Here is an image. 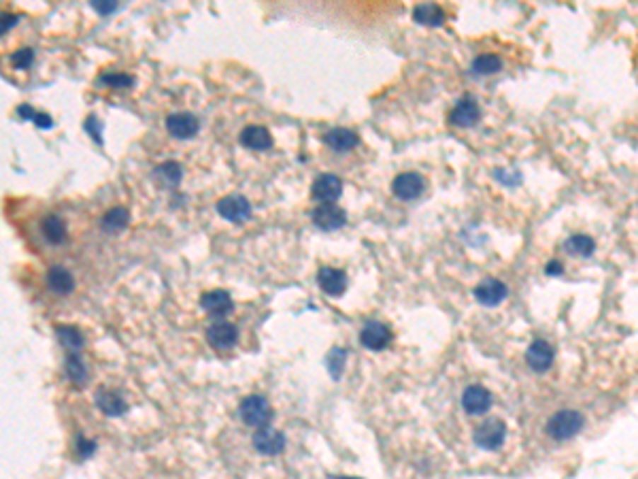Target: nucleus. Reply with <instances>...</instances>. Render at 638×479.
I'll list each match as a JSON object with an SVG mask.
<instances>
[{
	"label": "nucleus",
	"instance_id": "1",
	"mask_svg": "<svg viewBox=\"0 0 638 479\" xmlns=\"http://www.w3.org/2000/svg\"><path fill=\"white\" fill-rule=\"evenodd\" d=\"M583 428V415L574 409H562L547 422V434L555 441H568Z\"/></svg>",
	"mask_w": 638,
	"mask_h": 479
},
{
	"label": "nucleus",
	"instance_id": "2",
	"mask_svg": "<svg viewBox=\"0 0 638 479\" xmlns=\"http://www.w3.org/2000/svg\"><path fill=\"white\" fill-rule=\"evenodd\" d=\"M238 415H240V420H243L247 426H253V428H266L268 422L272 420V409H270V403H268L264 396L251 394V396H247V398L240 400Z\"/></svg>",
	"mask_w": 638,
	"mask_h": 479
},
{
	"label": "nucleus",
	"instance_id": "3",
	"mask_svg": "<svg viewBox=\"0 0 638 479\" xmlns=\"http://www.w3.org/2000/svg\"><path fill=\"white\" fill-rule=\"evenodd\" d=\"M504 439H506V426H504V422L498 420V417L485 420V422L479 424L477 430H475V443H477L481 449L496 451V449H500V445L504 443Z\"/></svg>",
	"mask_w": 638,
	"mask_h": 479
},
{
	"label": "nucleus",
	"instance_id": "4",
	"mask_svg": "<svg viewBox=\"0 0 638 479\" xmlns=\"http://www.w3.org/2000/svg\"><path fill=\"white\" fill-rule=\"evenodd\" d=\"M311 194H313L315 200L324 202V204H330V202H335L343 194V181L337 175H330V173L328 175H319L313 181Z\"/></svg>",
	"mask_w": 638,
	"mask_h": 479
},
{
	"label": "nucleus",
	"instance_id": "5",
	"mask_svg": "<svg viewBox=\"0 0 638 479\" xmlns=\"http://www.w3.org/2000/svg\"><path fill=\"white\" fill-rule=\"evenodd\" d=\"M479 120H481V109H479L477 100L470 98V96L460 98L456 103V107L451 109V113H449V122L458 128H470Z\"/></svg>",
	"mask_w": 638,
	"mask_h": 479
},
{
	"label": "nucleus",
	"instance_id": "6",
	"mask_svg": "<svg viewBox=\"0 0 638 479\" xmlns=\"http://www.w3.org/2000/svg\"><path fill=\"white\" fill-rule=\"evenodd\" d=\"M424 187H426V181L417 173H400L392 181V190L400 200H415L417 196H422Z\"/></svg>",
	"mask_w": 638,
	"mask_h": 479
},
{
	"label": "nucleus",
	"instance_id": "7",
	"mask_svg": "<svg viewBox=\"0 0 638 479\" xmlns=\"http://www.w3.org/2000/svg\"><path fill=\"white\" fill-rule=\"evenodd\" d=\"M360 341H362L364 347H369L373 352H379V350H385L390 345L392 333L383 322H366L362 333H360Z\"/></svg>",
	"mask_w": 638,
	"mask_h": 479
},
{
	"label": "nucleus",
	"instance_id": "8",
	"mask_svg": "<svg viewBox=\"0 0 638 479\" xmlns=\"http://www.w3.org/2000/svg\"><path fill=\"white\" fill-rule=\"evenodd\" d=\"M317 284L328 296H341L347 290V275L335 267H322L317 273Z\"/></svg>",
	"mask_w": 638,
	"mask_h": 479
},
{
	"label": "nucleus",
	"instance_id": "9",
	"mask_svg": "<svg viewBox=\"0 0 638 479\" xmlns=\"http://www.w3.org/2000/svg\"><path fill=\"white\" fill-rule=\"evenodd\" d=\"M462 407L472 413V415H481L485 411H489L492 407V394L487 388L475 383V386H468L462 394Z\"/></svg>",
	"mask_w": 638,
	"mask_h": 479
},
{
	"label": "nucleus",
	"instance_id": "10",
	"mask_svg": "<svg viewBox=\"0 0 638 479\" xmlns=\"http://www.w3.org/2000/svg\"><path fill=\"white\" fill-rule=\"evenodd\" d=\"M253 447L264 456H277L285 449V437H283V432L266 426L253 434Z\"/></svg>",
	"mask_w": 638,
	"mask_h": 479
},
{
	"label": "nucleus",
	"instance_id": "11",
	"mask_svg": "<svg viewBox=\"0 0 638 479\" xmlns=\"http://www.w3.org/2000/svg\"><path fill=\"white\" fill-rule=\"evenodd\" d=\"M217 211L221 217H226L230 221H243L251 215V204L247 198H243L238 194H230L217 202Z\"/></svg>",
	"mask_w": 638,
	"mask_h": 479
},
{
	"label": "nucleus",
	"instance_id": "12",
	"mask_svg": "<svg viewBox=\"0 0 638 479\" xmlns=\"http://www.w3.org/2000/svg\"><path fill=\"white\" fill-rule=\"evenodd\" d=\"M553 347L547 343V341H543V339H536L530 347H528V352H526V360H528V367L532 369V371H536V373H545V371H549L551 369V364H553Z\"/></svg>",
	"mask_w": 638,
	"mask_h": 479
},
{
	"label": "nucleus",
	"instance_id": "13",
	"mask_svg": "<svg viewBox=\"0 0 638 479\" xmlns=\"http://www.w3.org/2000/svg\"><path fill=\"white\" fill-rule=\"evenodd\" d=\"M166 128L175 139H192L198 132L200 124H198L196 115L181 111V113H173L166 117Z\"/></svg>",
	"mask_w": 638,
	"mask_h": 479
},
{
	"label": "nucleus",
	"instance_id": "14",
	"mask_svg": "<svg viewBox=\"0 0 638 479\" xmlns=\"http://www.w3.org/2000/svg\"><path fill=\"white\" fill-rule=\"evenodd\" d=\"M506 286L500 282V279H494V277H489V279H485V282H481L477 288H475V299L481 303V305H485V307H496V305H500L504 299H506Z\"/></svg>",
	"mask_w": 638,
	"mask_h": 479
},
{
	"label": "nucleus",
	"instance_id": "15",
	"mask_svg": "<svg viewBox=\"0 0 638 479\" xmlns=\"http://www.w3.org/2000/svg\"><path fill=\"white\" fill-rule=\"evenodd\" d=\"M311 217H313V224L317 228H322V230H337V228H341L347 221L345 211L341 207H335V204L317 207Z\"/></svg>",
	"mask_w": 638,
	"mask_h": 479
},
{
	"label": "nucleus",
	"instance_id": "16",
	"mask_svg": "<svg viewBox=\"0 0 638 479\" xmlns=\"http://www.w3.org/2000/svg\"><path fill=\"white\" fill-rule=\"evenodd\" d=\"M207 341L217 350H230L238 341V330H236V326H232L228 322H217V324L209 326Z\"/></svg>",
	"mask_w": 638,
	"mask_h": 479
},
{
	"label": "nucleus",
	"instance_id": "17",
	"mask_svg": "<svg viewBox=\"0 0 638 479\" xmlns=\"http://www.w3.org/2000/svg\"><path fill=\"white\" fill-rule=\"evenodd\" d=\"M200 307L209 313V316H215V318H221V316H228L232 311V299L226 290H211V292H204L202 299H200Z\"/></svg>",
	"mask_w": 638,
	"mask_h": 479
},
{
	"label": "nucleus",
	"instance_id": "18",
	"mask_svg": "<svg viewBox=\"0 0 638 479\" xmlns=\"http://www.w3.org/2000/svg\"><path fill=\"white\" fill-rule=\"evenodd\" d=\"M96 405H98V409L105 415H113V417H117V415H122V413L128 411V403L122 396V392H117V390L100 388L98 394H96Z\"/></svg>",
	"mask_w": 638,
	"mask_h": 479
},
{
	"label": "nucleus",
	"instance_id": "19",
	"mask_svg": "<svg viewBox=\"0 0 638 479\" xmlns=\"http://www.w3.org/2000/svg\"><path fill=\"white\" fill-rule=\"evenodd\" d=\"M240 143H243L247 149L264 151V149L272 147V137H270V132H268L264 126H247V128L240 132Z\"/></svg>",
	"mask_w": 638,
	"mask_h": 479
},
{
	"label": "nucleus",
	"instance_id": "20",
	"mask_svg": "<svg viewBox=\"0 0 638 479\" xmlns=\"http://www.w3.org/2000/svg\"><path fill=\"white\" fill-rule=\"evenodd\" d=\"M413 18H415L417 24H424V26H443L445 20H447L445 11L439 5H432V3L417 5L413 9Z\"/></svg>",
	"mask_w": 638,
	"mask_h": 479
},
{
	"label": "nucleus",
	"instance_id": "21",
	"mask_svg": "<svg viewBox=\"0 0 638 479\" xmlns=\"http://www.w3.org/2000/svg\"><path fill=\"white\" fill-rule=\"evenodd\" d=\"M324 141L337 151H347V149H354L360 143V137L349 128H335L324 137Z\"/></svg>",
	"mask_w": 638,
	"mask_h": 479
},
{
	"label": "nucleus",
	"instance_id": "22",
	"mask_svg": "<svg viewBox=\"0 0 638 479\" xmlns=\"http://www.w3.org/2000/svg\"><path fill=\"white\" fill-rule=\"evenodd\" d=\"M47 284L50 288L56 292V294H71L73 288H75V279L73 275L62 269V267H52L50 273H47Z\"/></svg>",
	"mask_w": 638,
	"mask_h": 479
},
{
	"label": "nucleus",
	"instance_id": "23",
	"mask_svg": "<svg viewBox=\"0 0 638 479\" xmlns=\"http://www.w3.org/2000/svg\"><path fill=\"white\" fill-rule=\"evenodd\" d=\"M566 252L576 258H589L596 252V243L587 234H572L566 241Z\"/></svg>",
	"mask_w": 638,
	"mask_h": 479
},
{
	"label": "nucleus",
	"instance_id": "24",
	"mask_svg": "<svg viewBox=\"0 0 638 479\" xmlns=\"http://www.w3.org/2000/svg\"><path fill=\"white\" fill-rule=\"evenodd\" d=\"M128 221H130L128 209H126V207H113V209H109V211L105 213V217H103V228H105L107 232H120V230H124V228L128 226Z\"/></svg>",
	"mask_w": 638,
	"mask_h": 479
},
{
	"label": "nucleus",
	"instance_id": "25",
	"mask_svg": "<svg viewBox=\"0 0 638 479\" xmlns=\"http://www.w3.org/2000/svg\"><path fill=\"white\" fill-rule=\"evenodd\" d=\"M43 234H45V238H47L52 246L64 243V238H66L64 221L58 215H47L45 221H43Z\"/></svg>",
	"mask_w": 638,
	"mask_h": 479
},
{
	"label": "nucleus",
	"instance_id": "26",
	"mask_svg": "<svg viewBox=\"0 0 638 479\" xmlns=\"http://www.w3.org/2000/svg\"><path fill=\"white\" fill-rule=\"evenodd\" d=\"M502 69V60L496 54H481L472 62V73L483 77V75H494Z\"/></svg>",
	"mask_w": 638,
	"mask_h": 479
},
{
	"label": "nucleus",
	"instance_id": "27",
	"mask_svg": "<svg viewBox=\"0 0 638 479\" xmlns=\"http://www.w3.org/2000/svg\"><path fill=\"white\" fill-rule=\"evenodd\" d=\"M64 371H66V377L77 383V386H83L88 381V369L83 364V360L77 356V354H69L66 358V364H64Z\"/></svg>",
	"mask_w": 638,
	"mask_h": 479
},
{
	"label": "nucleus",
	"instance_id": "28",
	"mask_svg": "<svg viewBox=\"0 0 638 479\" xmlns=\"http://www.w3.org/2000/svg\"><path fill=\"white\" fill-rule=\"evenodd\" d=\"M58 339L66 350H81L83 347V335L75 328V326H60L58 330Z\"/></svg>",
	"mask_w": 638,
	"mask_h": 479
},
{
	"label": "nucleus",
	"instance_id": "29",
	"mask_svg": "<svg viewBox=\"0 0 638 479\" xmlns=\"http://www.w3.org/2000/svg\"><path fill=\"white\" fill-rule=\"evenodd\" d=\"M156 173H158L164 181H168L170 185H177V183L181 181V166H179L177 162H166V164L158 166Z\"/></svg>",
	"mask_w": 638,
	"mask_h": 479
},
{
	"label": "nucleus",
	"instance_id": "30",
	"mask_svg": "<svg viewBox=\"0 0 638 479\" xmlns=\"http://www.w3.org/2000/svg\"><path fill=\"white\" fill-rule=\"evenodd\" d=\"M345 358H347V354H345V350H332V354H330V373H332V377H341V371H343V367H345Z\"/></svg>",
	"mask_w": 638,
	"mask_h": 479
},
{
	"label": "nucleus",
	"instance_id": "31",
	"mask_svg": "<svg viewBox=\"0 0 638 479\" xmlns=\"http://www.w3.org/2000/svg\"><path fill=\"white\" fill-rule=\"evenodd\" d=\"M100 81L115 90H126L128 86H132V77H128V75H103Z\"/></svg>",
	"mask_w": 638,
	"mask_h": 479
},
{
	"label": "nucleus",
	"instance_id": "32",
	"mask_svg": "<svg viewBox=\"0 0 638 479\" xmlns=\"http://www.w3.org/2000/svg\"><path fill=\"white\" fill-rule=\"evenodd\" d=\"M33 60H35L33 50H20V52H16V54L11 56V64H13L16 69H28V67L33 64Z\"/></svg>",
	"mask_w": 638,
	"mask_h": 479
},
{
	"label": "nucleus",
	"instance_id": "33",
	"mask_svg": "<svg viewBox=\"0 0 638 479\" xmlns=\"http://www.w3.org/2000/svg\"><path fill=\"white\" fill-rule=\"evenodd\" d=\"M92 7H94L100 16H107V13H111V11L117 9V5H115V3H109V0H94Z\"/></svg>",
	"mask_w": 638,
	"mask_h": 479
},
{
	"label": "nucleus",
	"instance_id": "34",
	"mask_svg": "<svg viewBox=\"0 0 638 479\" xmlns=\"http://www.w3.org/2000/svg\"><path fill=\"white\" fill-rule=\"evenodd\" d=\"M77 449H79V454H81V458H88L94 449H96V445L92 443V441H86L83 437H79V445H77Z\"/></svg>",
	"mask_w": 638,
	"mask_h": 479
},
{
	"label": "nucleus",
	"instance_id": "35",
	"mask_svg": "<svg viewBox=\"0 0 638 479\" xmlns=\"http://www.w3.org/2000/svg\"><path fill=\"white\" fill-rule=\"evenodd\" d=\"M562 271H564V267H562V262H557V260H553V262L547 265V275H559Z\"/></svg>",
	"mask_w": 638,
	"mask_h": 479
},
{
	"label": "nucleus",
	"instance_id": "36",
	"mask_svg": "<svg viewBox=\"0 0 638 479\" xmlns=\"http://www.w3.org/2000/svg\"><path fill=\"white\" fill-rule=\"evenodd\" d=\"M16 20H18L16 16H5V18H3V33H7V28H9V26H13V24H16Z\"/></svg>",
	"mask_w": 638,
	"mask_h": 479
}]
</instances>
